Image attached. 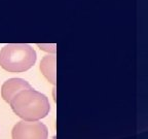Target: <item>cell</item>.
<instances>
[{"instance_id": "cell-1", "label": "cell", "mask_w": 148, "mask_h": 139, "mask_svg": "<svg viewBox=\"0 0 148 139\" xmlns=\"http://www.w3.org/2000/svg\"><path fill=\"white\" fill-rule=\"evenodd\" d=\"M9 104L14 114L26 122L41 120L51 110L47 97L33 88L16 94Z\"/></svg>"}, {"instance_id": "cell-2", "label": "cell", "mask_w": 148, "mask_h": 139, "mask_svg": "<svg viewBox=\"0 0 148 139\" xmlns=\"http://www.w3.org/2000/svg\"><path fill=\"white\" fill-rule=\"evenodd\" d=\"M36 52L26 43L6 44L0 51V67L8 72H25L36 62Z\"/></svg>"}, {"instance_id": "cell-3", "label": "cell", "mask_w": 148, "mask_h": 139, "mask_svg": "<svg viewBox=\"0 0 148 139\" xmlns=\"http://www.w3.org/2000/svg\"><path fill=\"white\" fill-rule=\"evenodd\" d=\"M12 139H47L49 130L44 124L38 120H21L12 128Z\"/></svg>"}, {"instance_id": "cell-4", "label": "cell", "mask_w": 148, "mask_h": 139, "mask_svg": "<svg viewBox=\"0 0 148 139\" xmlns=\"http://www.w3.org/2000/svg\"><path fill=\"white\" fill-rule=\"evenodd\" d=\"M32 89L30 83L23 78H9L1 87V96L7 103H10L14 97L24 90Z\"/></svg>"}, {"instance_id": "cell-5", "label": "cell", "mask_w": 148, "mask_h": 139, "mask_svg": "<svg viewBox=\"0 0 148 139\" xmlns=\"http://www.w3.org/2000/svg\"><path fill=\"white\" fill-rule=\"evenodd\" d=\"M57 58L56 56L53 55H47L45 57H43L40 62V71L43 74V76L45 77L49 83L56 85V81H57Z\"/></svg>"}, {"instance_id": "cell-6", "label": "cell", "mask_w": 148, "mask_h": 139, "mask_svg": "<svg viewBox=\"0 0 148 139\" xmlns=\"http://www.w3.org/2000/svg\"><path fill=\"white\" fill-rule=\"evenodd\" d=\"M38 45L42 46V47H46L43 51L49 52V53L56 54V44H38Z\"/></svg>"}]
</instances>
